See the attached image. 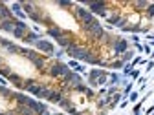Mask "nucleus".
<instances>
[{"instance_id":"1","label":"nucleus","mask_w":154,"mask_h":115,"mask_svg":"<svg viewBox=\"0 0 154 115\" xmlns=\"http://www.w3.org/2000/svg\"><path fill=\"white\" fill-rule=\"evenodd\" d=\"M81 29H83V33L90 38L92 42H99L101 37H103V33H105V28L101 26V22L97 20V18H95L94 22L86 24V26H81Z\"/></svg>"},{"instance_id":"2","label":"nucleus","mask_w":154,"mask_h":115,"mask_svg":"<svg viewBox=\"0 0 154 115\" xmlns=\"http://www.w3.org/2000/svg\"><path fill=\"white\" fill-rule=\"evenodd\" d=\"M73 16H75V20L79 22L81 26H86V24H90V22L95 20V16H94L85 6H81V4H75V7H73Z\"/></svg>"},{"instance_id":"3","label":"nucleus","mask_w":154,"mask_h":115,"mask_svg":"<svg viewBox=\"0 0 154 115\" xmlns=\"http://www.w3.org/2000/svg\"><path fill=\"white\" fill-rule=\"evenodd\" d=\"M81 6H85L94 16L97 15L101 18H108V4L106 2H81Z\"/></svg>"},{"instance_id":"4","label":"nucleus","mask_w":154,"mask_h":115,"mask_svg":"<svg viewBox=\"0 0 154 115\" xmlns=\"http://www.w3.org/2000/svg\"><path fill=\"white\" fill-rule=\"evenodd\" d=\"M70 71H72V69L68 68L66 62H57V60H55L53 64L48 66V71H46V73L51 77V79H63V77H66Z\"/></svg>"},{"instance_id":"5","label":"nucleus","mask_w":154,"mask_h":115,"mask_svg":"<svg viewBox=\"0 0 154 115\" xmlns=\"http://www.w3.org/2000/svg\"><path fill=\"white\" fill-rule=\"evenodd\" d=\"M33 49H37L41 55H46L50 59V57H53V53H55V42L48 40V38H41V40L33 46Z\"/></svg>"},{"instance_id":"6","label":"nucleus","mask_w":154,"mask_h":115,"mask_svg":"<svg viewBox=\"0 0 154 115\" xmlns=\"http://www.w3.org/2000/svg\"><path fill=\"white\" fill-rule=\"evenodd\" d=\"M130 49V44H128V40L127 38H123V37H116L114 38V44H112V51H114V59H119V57L125 53V51H128Z\"/></svg>"},{"instance_id":"7","label":"nucleus","mask_w":154,"mask_h":115,"mask_svg":"<svg viewBox=\"0 0 154 115\" xmlns=\"http://www.w3.org/2000/svg\"><path fill=\"white\" fill-rule=\"evenodd\" d=\"M29 31V28H28V24L24 22V20H17L15 18V31H13V38H17V40H22V38L26 37V33Z\"/></svg>"},{"instance_id":"8","label":"nucleus","mask_w":154,"mask_h":115,"mask_svg":"<svg viewBox=\"0 0 154 115\" xmlns=\"http://www.w3.org/2000/svg\"><path fill=\"white\" fill-rule=\"evenodd\" d=\"M26 106H29L37 115H41V113L48 111V104H46V102H42V101H38V99H35V97H29V101H28V104H26Z\"/></svg>"},{"instance_id":"9","label":"nucleus","mask_w":154,"mask_h":115,"mask_svg":"<svg viewBox=\"0 0 154 115\" xmlns=\"http://www.w3.org/2000/svg\"><path fill=\"white\" fill-rule=\"evenodd\" d=\"M9 9H11V13H13V16L17 18V20H24L26 22L28 15L22 9V2H13V4H9Z\"/></svg>"},{"instance_id":"10","label":"nucleus","mask_w":154,"mask_h":115,"mask_svg":"<svg viewBox=\"0 0 154 115\" xmlns=\"http://www.w3.org/2000/svg\"><path fill=\"white\" fill-rule=\"evenodd\" d=\"M20 55L24 57L26 60H29V62H35L38 57H41V53H38L37 49H33V48H28V46H20Z\"/></svg>"},{"instance_id":"11","label":"nucleus","mask_w":154,"mask_h":115,"mask_svg":"<svg viewBox=\"0 0 154 115\" xmlns=\"http://www.w3.org/2000/svg\"><path fill=\"white\" fill-rule=\"evenodd\" d=\"M41 38H44V35L42 33H35V31H28L26 33V37L22 38V42L29 48V46H35L38 40H41Z\"/></svg>"},{"instance_id":"12","label":"nucleus","mask_w":154,"mask_h":115,"mask_svg":"<svg viewBox=\"0 0 154 115\" xmlns=\"http://www.w3.org/2000/svg\"><path fill=\"white\" fill-rule=\"evenodd\" d=\"M46 35H48V37H51L53 40H57V38H61V37L68 35V31H64V29H63V28H59V26H51V28H48V29H46Z\"/></svg>"},{"instance_id":"13","label":"nucleus","mask_w":154,"mask_h":115,"mask_svg":"<svg viewBox=\"0 0 154 115\" xmlns=\"http://www.w3.org/2000/svg\"><path fill=\"white\" fill-rule=\"evenodd\" d=\"M13 101H17V106H26L28 101H29V95L24 93V91H13Z\"/></svg>"},{"instance_id":"14","label":"nucleus","mask_w":154,"mask_h":115,"mask_svg":"<svg viewBox=\"0 0 154 115\" xmlns=\"http://www.w3.org/2000/svg\"><path fill=\"white\" fill-rule=\"evenodd\" d=\"M73 42H77V40H73V37H72V33H68V35H64V37H61V38H57L55 40V44L59 46L61 49H66L70 44H73Z\"/></svg>"},{"instance_id":"15","label":"nucleus","mask_w":154,"mask_h":115,"mask_svg":"<svg viewBox=\"0 0 154 115\" xmlns=\"http://www.w3.org/2000/svg\"><path fill=\"white\" fill-rule=\"evenodd\" d=\"M11 18H15V16H13V13H11L9 6H8V4H4V2H0V22H4V20H11Z\"/></svg>"},{"instance_id":"16","label":"nucleus","mask_w":154,"mask_h":115,"mask_svg":"<svg viewBox=\"0 0 154 115\" xmlns=\"http://www.w3.org/2000/svg\"><path fill=\"white\" fill-rule=\"evenodd\" d=\"M64 97V93L61 91V90H53L51 88V91H50V95H48V102H51V104H59L61 102V99Z\"/></svg>"},{"instance_id":"17","label":"nucleus","mask_w":154,"mask_h":115,"mask_svg":"<svg viewBox=\"0 0 154 115\" xmlns=\"http://www.w3.org/2000/svg\"><path fill=\"white\" fill-rule=\"evenodd\" d=\"M121 73H118V71H108V86H118L119 88V84H121Z\"/></svg>"},{"instance_id":"18","label":"nucleus","mask_w":154,"mask_h":115,"mask_svg":"<svg viewBox=\"0 0 154 115\" xmlns=\"http://www.w3.org/2000/svg\"><path fill=\"white\" fill-rule=\"evenodd\" d=\"M134 57H136V49H134V48H130L128 51H125V53L119 57V60H121L123 64H128V62H132V59H134Z\"/></svg>"},{"instance_id":"19","label":"nucleus","mask_w":154,"mask_h":115,"mask_svg":"<svg viewBox=\"0 0 154 115\" xmlns=\"http://www.w3.org/2000/svg\"><path fill=\"white\" fill-rule=\"evenodd\" d=\"M2 31H6L8 35H13V31H15V18L2 22Z\"/></svg>"},{"instance_id":"20","label":"nucleus","mask_w":154,"mask_h":115,"mask_svg":"<svg viewBox=\"0 0 154 115\" xmlns=\"http://www.w3.org/2000/svg\"><path fill=\"white\" fill-rule=\"evenodd\" d=\"M57 106H59L61 110H64V111H66L68 108H72L73 104H72V99H70V95H64V97L61 99V102H59V104H57Z\"/></svg>"},{"instance_id":"21","label":"nucleus","mask_w":154,"mask_h":115,"mask_svg":"<svg viewBox=\"0 0 154 115\" xmlns=\"http://www.w3.org/2000/svg\"><path fill=\"white\" fill-rule=\"evenodd\" d=\"M41 88H42V82H35V84H31L26 91L29 93V97H37V93L41 91Z\"/></svg>"},{"instance_id":"22","label":"nucleus","mask_w":154,"mask_h":115,"mask_svg":"<svg viewBox=\"0 0 154 115\" xmlns=\"http://www.w3.org/2000/svg\"><path fill=\"white\" fill-rule=\"evenodd\" d=\"M130 6H132V7H136V9H138V13H140V11H143V13H145V9L150 6V2H145V0H141V2H130Z\"/></svg>"},{"instance_id":"23","label":"nucleus","mask_w":154,"mask_h":115,"mask_svg":"<svg viewBox=\"0 0 154 115\" xmlns=\"http://www.w3.org/2000/svg\"><path fill=\"white\" fill-rule=\"evenodd\" d=\"M15 110H17V113H18V115H37L29 106H17Z\"/></svg>"},{"instance_id":"24","label":"nucleus","mask_w":154,"mask_h":115,"mask_svg":"<svg viewBox=\"0 0 154 115\" xmlns=\"http://www.w3.org/2000/svg\"><path fill=\"white\" fill-rule=\"evenodd\" d=\"M6 51H8L9 55H20V46L15 44V42H11V44L6 48Z\"/></svg>"},{"instance_id":"25","label":"nucleus","mask_w":154,"mask_h":115,"mask_svg":"<svg viewBox=\"0 0 154 115\" xmlns=\"http://www.w3.org/2000/svg\"><path fill=\"white\" fill-rule=\"evenodd\" d=\"M123 62L119 60V59H114V60H110V66L108 68H112V69H123Z\"/></svg>"},{"instance_id":"26","label":"nucleus","mask_w":154,"mask_h":115,"mask_svg":"<svg viewBox=\"0 0 154 115\" xmlns=\"http://www.w3.org/2000/svg\"><path fill=\"white\" fill-rule=\"evenodd\" d=\"M11 73H13V69L9 66H2V68H0V77H4V79H8Z\"/></svg>"},{"instance_id":"27","label":"nucleus","mask_w":154,"mask_h":115,"mask_svg":"<svg viewBox=\"0 0 154 115\" xmlns=\"http://www.w3.org/2000/svg\"><path fill=\"white\" fill-rule=\"evenodd\" d=\"M66 55V51L64 49H55V53H53V59L57 60V62H63V57Z\"/></svg>"},{"instance_id":"28","label":"nucleus","mask_w":154,"mask_h":115,"mask_svg":"<svg viewBox=\"0 0 154 115\" xmlns=\"http://www.w3.org/2000/svg\"><path fill=\"white\" fill-rule=\"evenodd\" d=\"M143 102H145V99H141V101H138L136 104H134V108H132L134 115H138V113H141V106H143Z\"/></svg>"},{"instance_id":"29","label":"nucleus","mask_w":154,"mask_h":115,"mask_svg":"<svg viewBox=\"0 0 154 115\" xmlns=\"http://www.w3.org/2000/svg\"><path fill=\"white\" fill-rule=\"evenodd\" d=\"M145 16H147V18H150V20L154 18V4H152V2H150V6L145 9Z\"/></svg>"},{"instance_id":"30","label":"nucleus","mask_w":154,"mask_h":115,"mask_svg":"<svg viewBox=\"0 0 154 115\" xmlns=\"http://www.w3.org/2000/svg\"><path fill=\"white\" fill-rule=\"evenodd\" d=\"M138 99H140V91H132L128 97H127L128 102H138Z\"/></svg>"},{"instance_id":"31","label":"nucleus","mask_w":154,"mask_h":115,"mask_svg":"<svg viewBox=\"0 0 154 115\" xmlns=\"http://www.w3.org/2000/svg\"><path fill=\"white\" fill-rule=\"evenodd\" d=\"M73 90H75L77 93H83V95H85V93H86V90H88V86H86V84L83 82V84H79V86H75Z\"/></svg>"},{"instance_id":"32","label":"nucleus","mask_w":154,"mask_h":115,"mask_svg":"<svg viewBox=\"0 0 154 115\" xmlns=\"http://www.w3.org/2000/svg\"><path fill=\"white\" fill-rule=\"evenodd\" d=\"M140 73H141V69L134 68V69H132V73H130V79H132V81H138V79H140Z\"/></svg>"},{"instance_id":"33","label":"nucleus","mask_w":154,"mask_h":115,"mask_svg":"<svg viewBox=\"0 0 154 115\" xmlns=\"http://www.w3.org/2000/svg\"><path fill=\"white\" fill-rule=\"evenodd\" d=\"M85 97H88V99H94V97H97V93L94 91V88H90V86H88V90H86V93H85Z\"/></svg>"},{"instance_id":"34","label":"nucleus","mask_w":154,"mask_h":115,"mask_svg":"<svg viewBox=\"0 0 154 115\" xmlns=\"http://www.w3.org/2000/svg\"><path fill=\"white\" fill-rule=\"evenodd\" d=\"M66 64H68V68H70V69H72V71H73V69H75V68H77V66H79V64H81V62H77V60H73V59H70V60H68V62H66Z\"/></svg>"},{"instance_id":"35","label":"nucleus","mask_w":154,"mask_h":115,"mask_svg":"<svg viewBox=\"0 0 154 115\" xmlns=\"http://www.w3.org/2000/svg\"><path fill=\"white\" fill-rule=\"evenodd\" d=\"M141 62H143V59H141V57H138V55H136V57H134V59H132V62H130V64H132V68H136V66H138V64H141Z\"/></svg>"},{"instance_id":"36","label":"nucleus","mask_w":154,"mask_h":115,"mask_svg":"<svg viewBox=\"0 0 154 115\" xmlns=\"http://www.w3.org/2000/svg\"><path fill=\"white\" fill-rule=\"evenodd\" d=\"M9 44H11V40H8V38H2V37H0V46H2L4 49H6Z\"/></svg>"},{"instance_id":"37","label":"nucleus","mask_w":154,"mask_h":115,"mask_svg":"<svg viewBox=\"0 0 154 115\" xmlns=\"http://www.w3.org/2000/svg\"><path fill=\"white\" fill-rule=\"evenodd\" d=\"M66 113H68V115H77V113H79V110H77L75 106H72V108L66 110Z\"/></svg>"},{"instance_id":"38","label":"nucleus","mask_w":154,"mask_h":115,"mask_svg":"<svg viewBox=\"0 0 154 115\" xmlns=\"http://www.w3.org/2000/svg\"><path fill=\"white\" fill-rule=\"evenodd\" d=\"M143 53H145V55H149V57H150V53H152V48H150V46H149V44H143Z\"/></svg>"},{"instance_id":"39","label":"nucleus","mask_w":154,"mask_h":115,"mask_svg":"<svg viewBox=\"0 0 154 115\" xmlns=\"http://www.w3.org/2000/svg\"><path fill=\"white\" fill-rule=\"evenodd\" d=\"M152 69H154V60H149L145 66V71H152Z\"/></svg>"},{"instance_id":"40","label":"nucleus","mask_w":154,"mask_h":115,"mask_svg":"<svg viewBox=\"0 0 154 115\" xmlns=\"http://www.w3.org/2000/svg\"><path fill=\"white\" fill-rule=\"evenodd\" d=\"M99 97H106V88H99V91H97V99Z\"/></svg>"},{"instance_id":"41","label":"nucleus","mask_w":154,"mask_h":115,"mask_svg":"<svg viewBox=\"0 0 154 115\" xmlns=\"http://www.w3.org/2000/svg\"><path fill=\"white\" fill-rule=\"evenodd\" d=\"M130 40H132V44H140V37L138 35H130Z\"/></svg>"},{"instance_id":"42","label":"nucleus","mask_w":154,"mask_h":115,"mask_svg":"<svg viewBox=\"0 0 154 115\" xmlns=\"http://www.w3.org/2000/svg\"><path fill=\"white\" fill-rule=\"evenodd\" d=\"M8 79H4V77H0V86H8Z\"/></svg>"},{"instance_id":"43","label":"nucleus","mask_w":154,"mask_h":115,"mask_svg":"<svg viewBox=\"0 0 154 115\" xmlns=\"http://www.w3.org/2000/svg\"><path fill=\"white\" fill-rule=\"evenodd\" d=\"M127 106H128V101H121L119 102V108H127Z\"/></svg>"},{"instance_id":"44","label":"nucleus","mask_w":154,"mask_h":115,"mask_svg":"<svg viewBox=\"0 0 154 115\" xmlns=\"http://www.w3.org/2000/svg\"><path fill=\"white\" fill-rule=\"evenodd\" d=\"M6 115H18V113H17V110H8Z\"/></svg>"},{"instance_id":"45","label":"nucleus","mask_w":154,"mask_h":115,"mask_svg":"<svg viewBox=\"0 0 154 115\" xmlns=\"http://www.w3.org/2000/svg\"><path fill=\"white\" fill-rule=\"evenodd\" d=\"M147 38H149V40H154V33H149V35H147Z\"/></svg>"},{"instance_id":"46","label":"nucleus","mask_w":154,"mask_h":115,"mask_svg":"<svg viewBox=\"0 0 154 115\" xmlns=\"http://www.w3.org/2000/svg\"><path fill=\"white\" fill-rule=\"evenodd\" d=\"M41 115H51V113H50V110H48V111H44V113H41Z\"/></svg>"},{"instance_id":"47","label":"nucleus","mask_w":154,"mask_h":115,"mask_svg":"<svg viewBox=\"0 0 154 115\" xmlns=\"http://www.w3.org/2000/svg\"><path fill=\"white\" fill-rule=\"evenodd\" d=\"M2 66H4V64H2V57H0V68H2Z\"/></svg>"},{"instance_id":"48","label":"nucleus","mask_w":154,"mask_h":115,"mask_svg":"<svg viewBox=\"0 0 154 115\" xmlns=\"http://www.w3.org/2000/svg\"><path fill=\"white\" fill-rule=\"evenodd\" d=\"M77 115H86V113H83V111H79V113H77Z\"/></svg>"},{"instance_id":"49","label":"nucleus","mask_w":154,"mask_h":115,"mask_svg":"<svg viewBox=\"0 0 154 115\" xmlns=\"http://www.w3.org/2000/svg\"><path fill=\"white\" fill-rule=\"evenodd\" d=\"M51 115H64V113H51Z\"/></svg>"}]
</instances>
